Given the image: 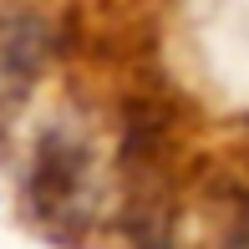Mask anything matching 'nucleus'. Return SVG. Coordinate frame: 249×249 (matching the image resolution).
I'll use <instances>...</instances> for the list:
<instances>
[{
  "label": "nucleus",
  "instance_id": "nucleus-1",
  "mask_svg": "<svg viewBox=\"0 0 249 249\" xmlns=\"http://www.w3.org/2000/svg\"><path fill=\"white\" fill-rule=\"evenodd\" d=\"M26 209L56 239H71L76 229H87L97 213V168L82 138H71L66 127H51L36 148V163L26 173Z\"/></svg>",
  "mask_w": 249,
  "mask_h": 249
},
{
  "label": "nucleus",
  "instance_id": "nucleus-2",
  "mask_svg": "<svg viewBox=\"0 0 249 249\" xmlns=\"http://www.w3.org/2000/svg\"><path fill=\"white\" fill-rule=\"evenodd\" d=\"M51 61V31L36 16H0V122L31 97Z\"/></svg>",
  "mask_w": 249,
  "mask_h": 249
},
{
  "label": "nucleus",
  "instance_id": "nucleus-3",
  "mask_svg": "<svg viewBox=\"0 0 249 249\" xmlns=\"http://www.w3.org/2000/svg\"><path fill=\"white\" fill-rule=\"evenodd\" d=\"M127 229H132V249H173V239H168V219L158 209H132Z\"/></svg>",
  "mask_w": 249,
  "mask_h": 249
},
{
  "label": "nucleus",
  "instance_id": "nucleus-4",
  "mask_svg": "<svg viewBox=\"0 0 249 249\" xmlns=\"http://www.w3.org/2000/svg\"><path fill=\"white\" fill-rule=\"evenodd\" d=\"M229 249H249V239H234V244H229Z\"/></svg>",
  "mask_w": 249,
  "mask_h": 249
}]
</instances>
